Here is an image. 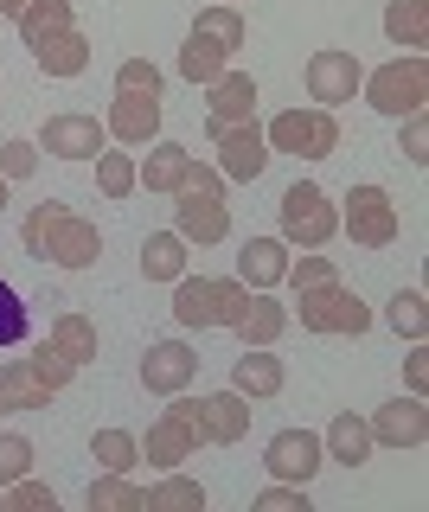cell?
Wrapping results in <instances>:
<instances>
[{"mask_svg": "<svg viewBox=\"0 0 429 512\" xmlns=\"http://www.w3.org/2000/svg\"><path fill=\"white\" fill-rule=\"evenodd\" d=\"M20 237H26V250H33L39 263L52 256L58 269H90V263H97V250H103V237L90 231L84 218H71L65 205H52V199L33 205V218L20 224Z\"/></svg>", "mask_w": 429, "mask_h": 512, "instance_id": "1", "label": "cell"}, {"mask_svg": "<svg viewBox=\"0 0 429 512\" xmlns=\"http://www.w3.org/2000/svg\"><path fill=\"white\" fill-rule=\"evenodd\" d=\"M244 45V20H237L231 7H205L199 26L186 32L180 45V77H193V84H212L218 71H231V52Z\"/></svg>", "mask_w": 429, "mask_h": 512, "instance_id": "2", "label": "cell"}, {"mask_svg": "<svg viewBox=\"0 0 429 512\" xmlns=\"http://www.w3.org/2000/svg\"><path fill=\"white\" fill-rule=\"evenodd\" d=\"M250 288L244 282H193L180 276V288H173V320L180 327H237V314H244Z\"/></svg>", "mask_w": 429, "mask_h": 512, "instance_id": "3", "label": "cell"}, {"mask_svg": "<svg viewBox=\"0 0 429 512\" xmlns=\"http://www.w3.org/2000/svg\"><path fill=\"white\" fill-rule=\"evenodd\" d=\"M225 231H231V218H225V192H218V173L193 167V173L180 180V237H186V244H218Z\"/></svg>", "mask_w": 429, "mask_h": 512, "instance_id": "4", "label": "cell"}, {"mask_svg": "<svg viewBox=\"0 0 429 512\" xmlns=\"http://www.w3.org/2000/svg\"><path fill=\"white\" fill-rule=\"evenodd\" d=\"M333 231H340V212L327 205V192H321V186L295 180L289 192H282V237H289V244H301V250H321Z\"/></svg>", "mask_w": 429, "mask_h": 512, "instance_id": "5", "label": "cell"}, {"mask_svg": "<svg viewBox=\"0 0 429 512\" xmlns=\"http://www.w3.org/2000/svg\"><path fill=\"white\" fill-rule=\"evenodd\" d=\"M301 327L308 333H365V301L353 295V288H340V282H308L301 288Z\"/></svg>", "mask_w": 429, "mask_h": 512, "instance_id": "6", "label": "cell"}, {"mask_svg": "<svg viewBox=\"0 0 429 512\" xmlns=\"http://www.w3.org/2000/svg\"><path fill=\"white\" fill-rule=\"evenodd\" d=\"M269 148L276 154H301V160H327L340 148V122L327 116V109H289V116L269 122Z\"/></svg>", "mask_w": 429, "mask_h": 512, "instance_id": "7", "label": "cell"}, {"mask_svg": "<svg viewBox=\"0 0 429 512\" xmlns=\"http://www.w3.org/2000/svg\"><path fill=\"white\" fill-rule=\"evenodd\" d=\"M365 96H372V109H385V116H417L423 96H429V64L417 52L397 58V64H385V71L365 84Z\"/></svg>", "mask_w": 429, "mask_h": 512, "instance_id": "8", "label": "cell"}, {"mask_svg": "<svg viewBox=\"0 0 429 512\" xmlns=\"http://www.w3.org/2000/svg\"><path fill=\"white\" fill-rule=\"evenodd\" d=\"M321 461H327V442L314 436V429H276L269 448H263V468L276 480H295V487H308V480L321 474Z\"/></svg>", "mask_w": 429, "mask_h": 512, "instance_id": "9", "label": "cell"}, {"mask_svg": "<svg viewBox=\"0 0 429 512\" xmlns=\"http://www.w3.org/2000/svg\"><path fill=\"white\" fill-rule=\"evenodd\" d=\"M340 224L353 231V244L385 250L397 237V205L385 199V186H353V192H346V218Z\"/></svg>", "mask_w": 429, "mask_h": 512, "instance_id": "10", "label": "cell"}, {"mask_svg": "<svg viewBox=\"0 0 429 512\" xmlns=\"http://www.w3.org/2000/svg\"><path fill=\"white\" fill-rule=\"evenodd\" d=\"M199 442H205L199 436V404H173L161 423L148 429V461H154V468H180Z\"/></svg>", "mask_w": 429, "mask_h": 512, "instance_id": "11", "label": "cell"}, {"mask_svg": "<svg viewBox=\"0 0 429 512\" xmlns=\"http://www.w3.org/2000/svg\"><path fill=\"white\" fill-rule=\"evenodd\" d=\"M212 141H218V154H225L231 180H257L269 167V141H263L257 122H212Z\"/></svg>", "mask_w": 429, "mask_h": 512, "instance_id": "12", "label": "cell"}, {"mask_svg": "<svg viewBox=\"0 0 429 512\" xmlns=\"http://www.w3.org/2000/svg\"><path fill=\"white\" fill-rule=\"evenodd\" d=\"M193 378H199V352L186 340H161V346H148V359H141V384H148L154 397L186 391Z\"/></svg>", "mask_w": 429, "mask_h": 512, "instance_id": "13", "label": "cell"}, {"mask_svg": "<svg viewBox=\"0 0 429 512\" xmlns=\"http://www.w3.org/2000/svg\"><path fill=\"white\" fill-rule=\"evenodd\" d=\"M365 84V71H359V58L353 52H314L308 58V96L321 109L333 103H353V90Z\"/></svg>", "mask_w": 429, "mask_h": 512, "instance_id": "14", "label": "cell"}, {"mask_svg": "<svg viewBox=\"0 0 429 512\" xmlns=\"http://www.w3.org/2000/svg\"><path fill=\"white\" fill-rule=\"evenodd\" d=\"M103 135L109 128L97 116H52L39 135V154H58V160H97L103 154Z\"/></svg>", "mask_w": 429, "mask_h": 512, "instance_id": "15", "label": "cell"}, {"mask_svg": "<svg viewBox=\"0 0 429 512\" xmlns=\"http://www.w3.org/2000/svg\"><path fill=\"white\" fill-rule=\"evenodd\" d=\"M429 436V416H423V397H397L372 416V442H391V448H423Z\"/></svg>", "mask_w": 429, "mask_h": 512, "instance_id": "16", "label": "cell"}, {"mask_svg": "<svg viewBox=\"0 0 429 512\" xmlns=\"http://www.w3.org/2000/svg\"><path fill=\"white\" fill-rule=\"evenodd\" d=\"M109 135L116 141H148L161 128V96H141V90H116V109H109Z\"/></svg>", "mask_w": 429, "mask_h": 512, "instance_id": "17", "label": "cell"}, {"mask_svg": "<svg viewBox=\"0 0 429 512\" xmlns=\"http://www.w3.org/2000/svg\"><path fill=\"white\" fill-rule=\"evenodd\" d=\"M289 276V244L282 237H250L244 256H237V282L244 288H276Z\"/></svg>", "mask_w": 429, "mask_h": 512, "instance_id": "18", "label": "cell"}, {"mask_svg": "<svg viewBox=\"0 0 429 512\" xmlns=\"http://www.w3.org/2000/svg\"><path fill=\"white\" fill-rule=\"evenodd\" d=\"M33 58H39V71H52V77H77L90 64V45H84L77 26H58V32H39L33 39Z\"/></svg>", "mask_w": 429, "mask_h": 512, "instance_id": "19", "label": "cell"}, {"mask_svg": "<svg viewBox=\"0 0 429 512\" xmlns=\"http://www.w3.org/2000/svg\"><path fill=\"white\" fill-rule=\"evenodd\" d=\"M250 429V410L237 391H218V397H199V436L205 442H237Z\"/></svg>", "mask_w": 429, "mask_h": 512, "instance_id": "20", "label": "cell"}, {"mask_svg": "<svg viewBox=\"0 0 429 512\" xmlns=\"http://www.w3.org/2000/svg\"><path fill=\"white\" fill-rule=\"evenodd\" d=\"M231 391L237 397H276L282 391V359L269 346H250L244 359L231 365Z\"/></svg>", "mask_w": 429, "mask_h": 512, "instance_id": "21", "label": "cell"}, {"mask_svg": "<svg viewBox=\"0 0 429 512\" xmlns=\"http://www.w3.org/2000/svg\"><path fill=\"white\" fill-rule=\"evenodd\" d=\"M257 116V77L218 71L212 77V122H250Z\"/></svg>", "mask_w": 429, "mask_h": 512, "instance_id": "22", "label": "cell"}, {"mask_svg": "<svg viewBox=\"0 0 429 512\" xmlns=\"http://www.w3.org/2000/svg\"><path fill=\"white\" fill-rule=\"evenodd\" d=\"M45 397H58V391L33 372V359H13L0 372V410H45Z\"/></svg>", "mask_w": 429, "mask_h": 512, "instance_id": "23", "label": "cell"}, {"mask_svg": "<svg viewBox=\"0 0 429 512\" xmlns=\"http://www.w3.org/2000/svg\"><path fill=\"white\" fill-rule=\"evenodd\" d=\"M141 276L148 282H180L186 276V237L180 231H154L141 244Z\"/></svg>", "mask_w": 429, "mask_h": 512, "instance_id": "24", "label": "cell"}, {"mask_svg": "<svg viewBox=\"0 0 429 512\" xmlns=\"http://www.w3.org/2000/svg\"><path fill=\"white\" fill-rule=\"evenodd\" d=\"M186 173H193V154H186L180 141H161V148L148 154V167H141V180H148L154 192H180Z\"/></svg>", "mask_w": 429, "mask_h": 512, "instance_id": "25", "label": "cell"}, {"mask_svg": "<svg viewBox=\"0 0 429 512\" xmlns=\"http://www.w3.org/2000/svg\"><path fill=\"white\" fill-rule=\"evenodd\" d=\"M141 512H205V487L173 474V480H161V487L141 493Z\"/></svg>", "mask_w": 429, "mask_h": 512, "instance_id": "26", "label": "cell"}, {"mask_svg": "<svg viewBox=\"0 0 429 512\" xmlns=\"http://www.w3.org/2000/svg\"><path fill=\"white\" fill-rule=\"evenodd\" d=\"M333 448V461H346V468H359L365 455H372V423H359V416H333V429L321 436Z\"/></svg>", "mask_w": 429, "mask_h": 512, "instance_id": "27", "label": "cell"}, {"mask_svg": "<svg viewBox=\"0 0 429 512\" xmlns=\"http://www.w3.org/2000/svg\"><path fill=\"white\" fill-rule=\"evenodd\" d=\"M282 327H289V314H282L269 295H250V301H244V314H237V333H244L250 346H269Z\"/></svg>", "mask_w": 429, "mask_h": 512, "instance_id": "28", "label": "cell"}, {"mask_svg": "<svg viewBox=\"0 0 429 512\" xmlns=\"http://www.w3.org/2000/svg\"><path fill=\"white\" fill-rule=\"evenodd\" d=\"M52 352H65L71 365H90V359H97V327H90L84 314H58V327H52Z\"/></svg>", "mask_w": 429, "mask_h": 512, "instance_id": "29", "label": "cell"}, {"mask_svg": "<svg viewBox=\"0 0 429 512\" xmlns=\"http://www.w3.org/2000/svg\"><path fill=\"white\" fill-rule=\"evenodd\" d=\"M90 455L103 461V474H129L135 455H141V442L129 436V429H97V436H90Z\"/></svg>", "mask_w": 429, "mask_h": 512, "instance_id": "30", "label": "cell"}, {"mask_svg": "<svg viewBox=\"0 0 429 512\" xmlns=\"http://www.w3.org/2000/svg\"><path fill=\"white\" fill-rule=\"evenodd\" d=\"M90 512H141V487H135L129 474L90 480Z\"/></svg>", "mask_w": 429, "mask_h": 512, "instance_id": "31", "label": "cell"}, {"mask_svg": "<svg viewBox=\"0 0 429 512\" xmlns=\"http://www.w3.org/2000/svg\"><path fill=\"white\" fill-rule=\"evenodd\" d=\"M385 32L397 45H410V52H423V32H429V13H423V0H391V13H385Z\"/></svg>", "mask_w": 429, "mask_h": 512, "instance_id": "32", "label": "cell"}, {"mask_svg": "<svg viewBox=\"0 0 429 512\" xmlns=\"http://www.w3.org/2000/svg\"><path fill=\"white\" fill-rule=\"evenodd\" d=\"M97 180L109 199H122V192H135V160L129 154H97Z\"/></svg>", "mask_w": 429, "mask_h": 512, "instance_id": "33", "label": "cell"}, {"mask_svg": "<svg viewBox=\"0 0 429 512\" xmlns=\"http://www.w3.org/2000/svg\"><path fill=\"white\" fill-rule=\"evenodd\" d=\"M7 506H13V512H52V506H58V493L45 487V480H26V474H20V480L7 487Z\"/></svg>", "mask_w": 429, "mask_h": 512, "instance_id": "34", "label": "cell"}, {"mask_svg": "<svg viewBox=\"0 0 429 512\" xmlns=\"http://www.w3.org/2000/svg\"><path fill=\"white\" fill-rule=\"evenodd\" d=\"M20 474H33V442L26 436H0V487H13Z\"/></svg>", "mask_w": 429, "mask_h": 512, "instance_id": "35", "label": "cell"}, {"mask_svg": "<svg viewBox=\"0 0 429 512\" xmlns=\"http://www.w3.org/2000/svg\"><path fill=\"white\" fill-rule=\"evenodd\" d=\"M26 340V301L13 295V282H0V346H20Z\"/></svg>", "mask_w": 429, "mask_h": 512, "instance_id": "36", "label": "cell"}, {"mask_svg": "<svg viewBox=\"0 0 429 512\" xmlns=\"http://www.w3.org/2000/svg\"><path fill=\"white\" fill-rule=\"evenodd\" d=\"M257 512H308V487H295V480H276V487L257 493Z\"/></svg>", "mask_w": 429, "mask_h": 512, "instance_id": "37", "label": "cell"}, {"mask_svg": "<svg viewBox=\"0 0 429 512\" xmlns=\"http://www.w3.org/2000/svg\"><path fill=\"white\" fill-rule=\"evenodd\" d=\"M391 327L410 333V340H423V295H417V288H404V295L391 301Z\"/></svg>", "mask_w": 429, "mask_h": 512, "instance_id": "38", "label": "cell"}, {"mask_svg": "<svg viewBox=\"0 0 429 512\" xmlns=\"http://www.w3.org/2000/svg\"><path fill=\"white\" fill-rule=\"evenodd\" d=\"M33 167H39V148H33V141H7V148H0V180H26Z\"/></svg>", "mask_w": 429, "mask_h": 512, "instance_id": "39", "label": "cell"}, {"mask_svg": "<svg viewBox=\"0 0 429 512\" xmlns=\"http://www.w3.org/2000/svg\"><path fill=\"white\" fill-rule=\"evenodd\" d=\"M116 90H141V96H161V71L154 64H141V58H129L116 71Z\"/></svg>", "mask_w": 429, "mask_h": 512, "instance_id": "40", "label": "cell"}, {"mask_svg": "<svg viewBox=\"0 0 429 512\" xmlns=\"http://www.w3.org/2000/svg\"><path fill=\"white\" fill-rule=\"evenodd\" d=\"M289 276L301 288H308V282H333V263H327V256H301V263H289Z\"/></svg>", "mask_w": 429, "mask_h": 512, "instance_id": "41", "label": "cell"}, {"mask_svg": "<svg viewBox=\"0 0 429 512\" xmlns=\"http://www.w3.org/2000/svg\"><path fill=\"white\" fill-rule=\"evenodd\" d=\"M423 148H429V128H423V109H417V116H410V128H404V160H417V167H423V160H429Z\"/></svg>", "mask_w": 429, "mask_h": 512, "instance_id": "42", "label": "cell"}, {"mask_svg": "<svg viewBox=\"0 0 429 512\" xmlns=\"http://www.w3.org/2000/svg\"><path fill=\"white\" fill-rule=\"evenodd\" d=\"M0 205H7V180H0Z\"/></svg>", "mask_w": 429, "mask_h": 512, "instance_id": "43", "label": "cell"}, {"mask_svg": "<svg viewBox=\"0 0 429 512\" xmlns=\"http://www.w3.org/2000/svg\"><path fill=\"white\" fill-rule=\"evenodd\" d=\"M0 512H7V493H0Z\"/></svg>", "mask_w": 429, "mask_h": 512, "instance_id": "44", "label": "cell"}, {"mask_svg": "<svg viewBox=\"0 0 429 512\" xmlns=\"http://www.w3.org/2000/svg\"><path fill=\"white\" fill-rule=\"evenodd\" d=\"M225 7H231V0H225Z\"/></svg>", "mask_w": 429, "mask_h": 512, "instance_id": "45", "label": "cell"}]
</instances>
